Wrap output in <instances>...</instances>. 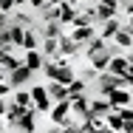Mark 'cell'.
<instances>
[{"label":"cell","instance_id":"obj_45","mask_svg":"<svg viewBox=\"0 0 133 133\" xmlns=\"http://www.w3.org/2000/svg\"><path fill=\"white\" fill-rule=\"evenodd\" d=\"M0 133H3V130H0Z\"/></svg>","mask_w":133,"mask_h":133},{"label":"cell","instance_id":"obj_16","mask_svg":"<svg viewBox=\"0 0 133 133\" xmlns=\"http://www.w3.org/2000/svg\"><path fill=\"white\" fill-rule=\"evenodd\" d=\"M74 17H77V6H71L68 0H62V3H59V23L68 28L74 23Z\"/></svg>","mask_w":133,"mask_h":133},{"label":"cell","instance_id":"obj_39","mask_svg":"<svg viewBox=\"0 0 133 133\" xmlns=\"http://www.w3.org/2000/svg\"><path fill=\"white\" fill-rule=\"evenodd\" d=\"M125 57H128V62L133 65V48H128V54H125Z\"/></svg>","mask_w":133,"mask_h":133},{"label":"cell","instance_id":"obj_18","mask_svg":"<svg viewBox=\"0 0 133 133\" xmlns=\"http://www.w3.org/2000/svg\"><path fill=\"white\" fill-rule=\"evenodd\" d=\"M88 105H91V113H102L105 116L108 110H110V102H108V96H88Z\"/></svg>","mask_w":133,"mask_h":133},{"label":"cell","instance_id":"obj_9","mask_svg":"<svg viewBox=\"0 0 133 133\" xmlns=\"http://www.w3.org/2000/svg\"><path fill=\"white\" fill-rule=\"evenodd\" d=\"M37 110L34 108H26L23 110V116H20V122H17V130H23V133H37Z\"/></svg>","mask_w":133,"mask_h":133},{"label":"cell","instance_id":"obj_15","mask_svg":"<svg viewBox=\"0 0 133 133\" xmlns=\"http://www.w3.org/2000/svg\"><path fill=\"white\" fill-rule=\"evenodd\" d=\"M110 43L128 51V48H133V34H130V31H128V28H125V26H122V28H119V31H116V34H113V37H110Z\"/></svg>","mask_w":133,"mask_h":133},{"label":"cell","instance_id":"obj_3","mask_svg":"<svg viewBox=\"0 0 133 133\" xmlns=\"http://www.w3.org/2000/svg\"><path fill=\"white\" fill-rule=\"evenodd\" d=\"M48 119H51V125H68L71 122V102L68 99L54 102L51 110H48Z\"/></svg>","mask_w":133,"mask_h":133},{"label":"cell","instance_id":"obj_11","mask_svg":"<svg viewBox=\"0 0 133 133\" xmlns=\"http://www.w3.org/2000/svg\"><path fill=\"white\" fill-rule=\"evenodd\" d=\"M45 91H48L51 102H62V99H68V85H62V82H57V79H48V82H45Z\"/></svg>","mask_w":133,"mask_h":133},{"label":"cell","instance_id":"obj_10","mask_svg":"<svg viewBox=\"0 0 133 133\" xmlns=\"http://www.w3.org/2000/svg\"><path fill=\"white\" fill-rule=\"evenodd\" d=\"M43 62H45V57L40 54V48H34V51H23V65H26L31 74H34V71H43Z\"/></svg>","mask_w":133,"mask_h":133},{"label":"cell","instance_id":"obj_2","mask_svg":"<svg viewBox=\"0 0 133 133\" xmlns=\"http://www.w3.org/2000/svg\"><path fill=\"white\" fill-rule=\"evenodd\" d=\"M31 91V108L37 110V113H48L51 110V96H48V91H45V85H34V88H28Z\"/></svg>","mask_w":133,"mask_h":133},{"label":"cell","instance_id":"obj_17","mask_svg":"<svg viewBox=\"0 0 133 133\" xmlns=\"http://www.w3.org/2000/svg\"><path fill=\"white\" fill-rule=\"evenodd\" d=\"M77 51H79V45H77V43H74V40H71L68 34H62V37H59V57L71 59V57H74Z\"/></svg>","mask_w":133,"mask_h":133},{"label":"cell","instance_id":"obj_5","mask_svg":"<svg viewBox=\"0 0 133 133\" xmlns=\"http://www.w3.org/2000/svg\"><path fill=\"white\" fill-rule=\"evenodd\" d=\"M6 82H9L11 88H26L28 82H31V71L23 65V59H20V65H17V68H11V71L6 74Z\"/></svg>","mask_w":133,"mask_h":133},{"label":"cell","instance_id":"obj_19","mask_svg":"<svg viewBox=\"0 0 133 133\" xmlns=\"http://www.w3.org/2000/svg\"><path fill=\"white\" fill-rule=\"evenodd\" d=\"M40 17L43 23H59V3H48L40 9Z\"/></svg>","mask_w":133,"mask_h":133},{"label":"cell","instance_id":"obj_33","mask_svg":"<svg viewBox=\"0 0 133 133\" xmlns=\"http://www.w3.org/2000/svg\"><path fill=\"white\" fill-rule=\"evenodd\" d=\"M9 94H14V88H11L6 79H0V99H3V96H9Z\"/></svg>","mask_w":133,"mask_h":133},{"label":"cell","instance_id":"obj_21","mask_svg":"<svg viewBox=\"0 0 133 133\" xmlns=\"http://www.w3.org/2000/svg\"><path fill=\"white\" fill-rule=\"evenodd\" d=\"M23 51H34V48H40V34L34 31V28H26V34H23V45H20Z\"/></svg>","mask_w":133,"mask_h":133},{"label":"cell","instance_id":"obj_27","mask_svg":"<svg viewBox=\"0 0 133 133\" xmlns=\"http://www.w3.org/2000/svg\"><path fill=\"white\" fill-rule=\"evenodd\" d=\"M108 45V40L105 37H99V34H96V37H94V40H88V43H85V54H88V57H91V54H96V51H102V48H105Z\"/></svg>","mask_w":133,"mask_h":133},{"label":"cell","instance_id":"obj_24","mask_svg":"<svg viewBox=\"0 0 133 133\" xmlns=\"http://www.w3.org/2000/svg\"><path fill=\"white\" fill-rule=\"evenodd\" d=\"M119 28H122V20H119V17H113V20H105V23H102V31H99V37L110 40V37H113Z\"/></svg>","mask_w":133,"mask_h":133},{"label":"cell","instance_id":"obj_7","mask_svg":"<svg viewBox=\"0 0 133 133\" xmlns=\"http://www.w3.org/2000/svg\"><path fill=\"white\" fill-rule=\"evenodd\" d=\"M94 14H96L94 26H102L105 20L119 17V6H113V3H108V0H99V3H96V9H94Z\"/></svg>","mask_w":133,"mask_h":133},{"label":"cell","instance_id":"obj_22","mask_svg":"<svg viewBox=\"0 0 133 133\" xmlns=\"http://www.w3.org/2000/svg\"><path fill=\"white\" fill-rule=\"evenodd\" d=\"M105 125L108 128H110V130H122V113H119V108H110V110H108L105 113Z\"/></svg>","mask_w":133,"mask_h":133},{"label":"cell","instance_id":"obj_29","mask_svg":"<svg viewBox=\"0 0 133 133\" xmlns=\"http://www.w3.org/2000/svg\"><path fill=\"white\" fill-rule=\"evenodd\" d=\"M14 102L20 108H31V91H23V88H14Z\"/></svg>","mask_w":133,"mask_h":133},{"label":"cell","instance_id":"obj_43","mask_svg":"<svg viewBox=\"0 0 133 133\" xmlns=\"http://www.w3.org/2000/svg\"><path fill=\"white\" fill-rule=\"evenodd\" d=\"M68 3H71V6H79V3H82V0H68Z\"/></svg>","mask_w":133,"mask_h":133},{"label":"cell","instance_id":"obj_28","mask_svg":"<svg viewBox=\"0 0 133 133\" xmlns=\"http://www.w3.org/2000/svg\"><path fill=\"white\" fill-rule=\"evenodd\" d=\"M9 17H11V23H17V26H23V28H31V23H34L31 14H26V11H11Z\"/></svg>","mask_w":133,"mask_h":133},{"label":"cell","instance_id":"obj_13","mask_svg":"<svg viewBox=\"0 0 133 133\" xmlns=\"http://www.w3.org/2000/svg\"><path fill=\"white\" fill-rule=\"evenodd\" d=\"M130 68V62H128V57L125 54H116V57H110V62H108V71L110 74H116V77H125V71Z\"/></svg>","mask_w":133,"mask_h":133},{"label":"cell","instance_id":"obj_42","mask_svg":"<svg viewBox=\"0 0 133 133\" xmlns=\"http://www.w3.org/2000/svg\"><path fill=\"white\" fill-rule=\"evenodd\" d=\"M14 3H17V6H26V3H28V0H14Z\"/></svg>","mask_w":133,"mask_h":133},{"label":"cell","instance_id":"obj_23","mask_svg":"<svg viewBox=\"0 0 133 133\" xmlns=\"http://www.w3.org/2000/svg\"><path fill=\"white\" fill-rule=\"evenodd\" d=\"M77 96H88V82L85 79H74L68 85V99H77Z\"/></svg>","mask_w":133,"mask_h":133},{"label":"cell","instance_id":"obj_35","mask_svg":"<svg viewBox=\"0 0 133 133\" xmlns=\"http://www.w3.org/2000/svg\"><path fill=\"white\" fill-rule=\"evenodd\" d=\"M122 79H125V85H128V88L133 85V65L128 68V71H125V77H122Z\"/></svg>","mask_w":133,"mask_h":133},{"label":"cell","instance_id":"obj_20","mask_svg":"<svg viewBox=\"0 0 133 133\" xmlns=\"http://www.w3.org/2000/svg\"><path fill=\"white\" fill-rule=\"evenodd\" d=\"M74 79H77V71L71 68V62H62V65H59V71H57V82H62V85H71Z\"/></svg>","mask_w":133,"mask_h":133},{"label":"cell","instance_id":"obj_14","mask_svg":"<svg viewBox=\"0 0 133 133\" xmlns=\"http://www.w3.org/2000/svg\"><path fill=\"white\" fill-rule=\"evenodd\" d=\"M40 54L45 57V59H51L59 54V40L57 37H43V43H40Z\"/></svg>","mask_w":133,"mask_h":133},{"label":"cell","instance_id":"obj_4","mask_svg":"<svg viewBox=\"0 0 133 133\" xmlns=\"http://www.w3.org/2000/svg\"><path fill=\"white\" fill-rule=\"evenodd\" d=\"M65 34H68L77 45H85L88 40L96 37V26H94V23H88V26H71V28H65Z\"/></svg>","mask_w":133,"mask_h":133},{"label":"cell","instance_id":"obj_12","mask_svg":"<svg viewBox=\"0 0 133 133\" xmlns=\"http://www.w3.org/2000/svg\"><path fill=\"white\" fill-rule=\"evenodd\" d=\"M23 110H26V108H20L17 102H14V99H11V102H6V113H3V122H6V125H11V128H17V122H20Z\"/></svg>","mask_w":133,"mask_h":133},{"label":"cell","instance_id":"obj_1","mask_svg":"<svg viewBox=\"0 0 133 133\" xmlns=\"http://www.w3.org/2000/svg\"><path fill=\"white\" fill-rule=\"evenodd\" d=\"M94 85H96V91H99L102 96H105V94H110V91H116V88H128L122 77H116V74H110V71H102V74H96Z\"/></svg>","mask_w":133,"mask_h":133},{"label":"cell","instance_id":"obj_36","mask_svg":"<svg viewBox=\"0 0 133 133\" xmlns=\"http://www.w3.org/2000/svg\"><path fill=\"white\" fill-rule=\"evenodd\" d=\"M9 20H11V17H9V14H3V11H0V31H3V28H9Z\"/></svg>","mask_w":133,"mask_h":133},{"label":"cell","instance_id":"obj_40","mask_svg":"<svg viewBox=\"0 0 133 133\" xmlns=\"http://www.w3.org/2000/svg\"><path fill=\"white\" fill-rule=\"evenodd\" d=\"M108 3H113V6H122V3H125V0H108Z\"/></svg>","mask_w":133,"mask_h":133},{"label":"cell","instance_id":"obj_38","mask_svg":"<svg viewBox=\"0 0 133 133\" xmlns=\"http://www.w3.org/2000/svg\"><path fill=\"white\" fill-rule=\"evenodd\" d=\"M3 113H6V99H0V119H3Z\"/></svg>","mask_w":133,"mask_h":133},{"label":"cell","instance_id":"obj_8","mask_svg":"<svg viewBox=\"0 0 133 133\" xmlns=\"http://www.w3.org/2000/svg\"><path fill=\"white\" fill-rule=\"evenodd\" d=\"M108 102H110V108H128L133 102V94L130 88H116V91H110V94H105Z\"/></svg>","mask_w":133,"mask_h":133},{"label":"cell","instance_id":"obj_32","mask_svg":"<svg viewBox=\"0 0 133 133\" xmlns=\"http://www.w3.org/2000/svg\"><path fill=\"white\" fill-rule=\"evenodd\" d=\"M96 74H99V71H96V68H91V65H88V68H85V71H82V77H79V79H85V82H94V79H96Z\"/></svg>","mask_w":133,"mask_h":133},{"label":"cell","instance_id":"obj_41","mask_svg":"<svg viewBox=\"0 0 133 133\" xmlns=\"http://www.w3.org/2000/svg\"><path fill=\"white\" fill-rule=\"evenodd\" d=\"M99 133H116V130H110V128H102V130H99Z\"/></svg>","mask_w":133,"mask_h":133},{"label":"cell","instance_id":"obj_6","mask_svg":"<svg viewBox=\"0 0 133 133\" xmlns=\"http://www.w3.org/2000/svg\"><path fill=\"white\" fill-rule=\"evenodd\" d=\"M91 96V94H88ZM88 96H77V99H68L71 102V122H85L91 116V105H88Z\"/></svg>","mask_w":133,"mask_h":133},{"label":"cell","instance_id":"obj_31","mask_svg":"<svg viewBox=\"0 0 133 133\" xmlns=\"http://www.w3.org/2000/svg\"><path fill=\"white\" fill-rule=\"evenodd\" d=\"M14 9H17V3H14V0H0V11H3V14H11Z\"/></svg>","mask_w":133,"mask_h":133},{"label":"cell","instance_id":"obj_34","mask_svg":"<svg viewBox=\"0 0 133 133\" xmlns=\"http://www.w3.org/2000/svg\"><path fill=\"white\" fill-rule=\"evenodd\" d=\"M48 3H51V0H28V6H31V9H37V11H40L43 6H48Z\"/></svg>","mask_w":133,"mask_h":133},{"label":"cell","instance_id":"obj_30","mask_svg":"<svg viewBox=\"0 0 133 133\" xmlns=\"http://www.w3.org/2000/svg\"><path fill=\"white\" fill-rule=\"evenodd\" d=\"M0 51H14V43H11L9 28H3V31H0Z\"/></svg>","mask_w":133,"mask_h":133},{"label":"cell","instance_id":"obj_37","mask_svg":"<svg viewBox=\"0 0 133 133\" xmlns=\"http://www.w3.org/2000/svg\"><path fill=\"white\" fill-rule=\"evenodd\" d=\"M122 26H125V28H128V31H130V34H133V14H128V20H125Z\"/></svg>","mask_w":133,"mask_h":133},{"label":"cell","instance_id":"obj_26","mask_svg":"<svg viewBox=\"0 0 133 133\" xmlns=\"http://www.w3.org/2000/svg\"><path fill=\"white\" fill-rule=\"evenodd\" d=\"M65 34V26L62 23H43V37H62Z\"/></svg>","mask_w":133,"mask_h":133},{"label":"cell","instance_id":"obj_44","mask_svg":"<svg viewBox=\"0 0 133 133\" xmlns=\"http://www.w3.org/2000/svg\"><path fill=\"white\" fill-rule=\"evenodd\" d=\"M0 130H3V119H0Z\"/></svg>","mask_w":133,"mask_h":133},{"label":"cell","instance_id":"obj_25","mask_svg":"<svg viewBox=\"0 0 133 133\" xmlns=\"http://www.w3.org/2000/svg\"><path fill=\"white\" fill-rule=\"evenodd\" d=\"M17 65H20V59L14 57V51H0V68H3L6 74H9L11 68H17Z\"/></svg>","mask_w":133,"mask_h":133}]
</instances>
